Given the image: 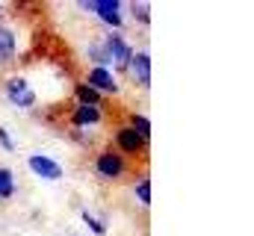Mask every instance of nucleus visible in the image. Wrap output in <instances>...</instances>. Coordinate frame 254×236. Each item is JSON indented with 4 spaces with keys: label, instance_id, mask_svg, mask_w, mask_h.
I'll return each instance as SVG.
<instances>
[{
    "label": "nucleus",
    "instance_id": "nucleus-18",
    "mask_svg": "<svg viewBox=\"0 0 254 236\" xmlns=\"http://www.w3.org/2000/svg\"><path fill=\"white\" fill-rule=\"evenodd\" d=\"M80 219H83V222H86V225H89V228H92V231H95L98 236H104V231H107V228H104V222H98V219H95L92 213H83Z\"/></svg>",
    "mask_w": 254,
    "mask_h": 236
},
{
    "label": "nucleus",
    "instance_id": "nucleus-7",
    "mask_svg": "<svg viewBox=\"0 0 254 236\" xmlns=\"http://www.w3.org/2000/svg\"><path fill=\"white\" fill-rule=\"evenodd\" d=\"M92 15H98L101 24H107L110 30H122L125 27V3L122 0H95L92 3Z\"/></svg>",
    "mask_w": 254,
    "mask_h": 236
},
{
    "label": "nucleus",
    "instance_id": "nucleus-8",
    "mask_svg": "<svg viewBox=\"0 0 254 236\" xmlns=\"http://www.w3.org/2000/svg\"><path fill=\"white\" fill-rule=\"evenodd\" d=\"M21 54V42H18V30L12 24L0 21V68L15 65V59Z\"/></svg>",
    "mask_w": 254,
    "mask_h": 236
},
{
    "label": "nucleus",
    "instance_id": "nucleus-9",
    "mask_svg": "<svg viewBox=\"0 0 254 236\" xmlns=\"http://www.w3.org/2000/svg\"><path fill=\"white\" fill-rule=\"evenodd\" d=\"M83 83L92 86L98 95H119V80H116L113 68H89Z\"/></svg>",
    "mask_w": 254,
    "mask_h": 236
},
{
    "label": "nucleus",
    "instance_id": "nucleus-19",
    "mask_svg": "<svg viewBox=\"0 0 254 236\" xmlns=\"http://www.w3.org/2000/svg\"><path fill=\"white\" fill-rule=\"evenodd\" d=\"M3 12H6V6H3V3H0V18H3Z\"/></svg>",
    "mask_w": 254,
    "mask_h": 236
},
{
    "label": "nucleus",
    "instance_id": "nucleus-6",
    "mask_svg": "<svg viewBox=\"0 0 254 236\" xmlns=\"http://www.w3.org/2000/svg\"><path fill=\"white\" fill-rule=\"evenodd\" d=\"M27 169H30V175L42 177V180H63L65 175L63 163L57 157H48V154H30L27 157Z\"/></svg>",
    "mask_w": 254,
    "mask_h": 236
},
{
    "label": "nucleus",
    "instance_id": "nucleus-14",
    "mask_svg": "<svg viewBox=\"0 0 254 236\" xmlns=\"http://www.w3.org/2000/svg\"><path fill=\"white\" fill-rule=\"evenodd\" d=\"M18 192V180L9 166H0V201H12Z\"/></svg>",
    "mask_w": 254,
    "mask_h": 236
},
{
    "label": "nucleus",
    "instance_id": "nucleus-15",
    "mask_svg": "<svg viewBox=\"0 0 254 236\" xmlns=\"http://www.w3.org/2000/svg\"><path fill=\"white\" fill-rule=\"evenodd\" d=\"M127 127H130L136 136H142L145 142H151V118L145 116V113H130V116H127Z\"/></svg>",
    "mask_w": 254,
    "mask_h": 236
},
{
    "label": "nucleus",
    "instance_id": "nucleus-2",
    "mask_svg": "<svg viewBox=\"0 0 254 236\" xmlns=\"http://www.w3.org/2000/svg\"><path fill=\"white\" fill-rule=\"evenodd\" d=\"M127 172H130V163H127L119 151H113V148H104V151L95 157V175L101 177V180L116 183V180H122Z\"/></svg>",
    "mask_w": 254,
    "mask_h": 236
},
{
    "label": "nucleus",
    "instance_id": "nucleus-17",
    "mask_svg": "<svg viewBox=\"0 0 254 236\" xmlns=\"http://www.w3.org/2000/svg\"><path fill=\"white\" fill-rule=\"evenodd\" d=\"M0 148H3V151H9V154L18 148V145H15V139H12V133H9L6 127H0Z\"/></svg>",
    "mask_w": 254,
    "mask_h": 236
},
{
    "label": "nucleus",
    "instance_id": "nucleus-20",
    "mask_svg": "<svg viewBox=\"0 0 254 236\" xmlns=\"http://www.w3.org/2000/svg\"><path fill=\"white\" fill-rule=\"evenodd\" d=\"M74 236H77V234H74Z\"/></svg>",
    "mask_w": 254,
    "mask_h": 236
},
{
    "label": "nucleus",
    "instance_id": "nucleus-10",
    "mask_svg": "<svg viewBox=\"0 0 254 236\" xmlns=\"http://www.w3.org/2000/svg\"><path fill=\"white\" fill-rule=\"evenodd\" d=\"M68 121H71V127H74V130L101 127V124H104V110H101V107H80V104H77V107L71 110Z\"/></svg>",
    "mask_w": 254,
    "mask_h": 236
},
{
    "label": "nucleus",
    "instance_id": "nucleus-13",
    "mask_svg": "<svg viewBox=\"0 0 254 236\" xmlns=\"http://www.w3.org/2000/svg\"><path fill=\"white\" fill-rule=\"evenodd\" d=\"M125 12L133 15V24H139V27H148L151 24V3L148 0H130L125 6Z\"/></svg>",
    "mask_w": 254,
    "mask_h": 236
},
{
    "label": "nucleus",
    "instance_id": "nucleus-12",
    "mask_svg": "<svg viewBox=\"0 0 254 236\" xmlns=\"http://www.w3.org/2000/svg\"><path fill=\"white\" fill-rule=\"evenodd\" d=\"M74 101H77L80 107H101V104H104V95H98L92 86H86V83L80 80V83H74Z\"/></svg>",
    "mask_w": 254,
    "mask_h": 236
},
{
    "label": "nucleus",
    "instance_id": "nucleus-4",
    "mask_svg": "<svg viewBox=\"0 0 254 236\" xmlns=\"http://www.w3.org/2000/svg\"><path fill=\"white\" fill-rule=\"evenodd\" d=\"M113 145H116L113 151H119L125 160H127V157H142V154L148 151V142H145L142 136H136L127 124H122V127L113 133Z\"/></svg>",
    "mask_w": 254,
    "mask_h": 236
},
{
    "label": "nucleus",
    "instance_id": "nucleus-11",
    "mask_svg": "<svg viewBox=\"0 0 254 236\" xmlns=\"http://www.w3.org/2000/svg\"><path fill=\"white\" fill-rule=\"evenodd\" d=\"M86 59L92 62V68H113V62H110V51H107L104 39H92V42L86 45Z\"/></svg>",
    "mask_w": 254,
    "mask_h": 236
},
{
    "label": "nucleus",
    "instance_id": "nucleus-1",
    "mask_svg": "<svg viewBox=\"0 0 254 236\" xmlns=\"http://www.w3.org/2000/svg\"><path fill=\"white\" fill-rule=\"evenodd\" d=\"M104 39V45H107V51H110V62H113V74L116 71H122L125 74L127 62H130V57H133V42L125 36V30H110L107 36H101Z\"/></svg>",
    "mask_w": 254,
    "mask_h": 236
},
{
    "label": "nucleus",
    "instance_id": "nucleus-5",
    "mask_svg": "<svg viewBox=\"0 0 254 236\" xmlns=\"http://www.w3.org/2000/svg\"><path fill=\"white\" fill-rule=\"evenodd\" d=\"M125 71L139 89H148L151 86V51L148 48H136Z\"/></svg>",
    "mask_w": 254,
    "mask_h": 236
},
{
    "label": "nucleus",
    "instance_id": "nucleus-16",
    "mask_svg": "<svg viewBox=\"0 0 254 236\" xmlns=\"http://www.w3.org/2000/svg\"><path fill=\"white\" fill-rule=\"evenodd\" d=\"M133 195H136V201L142 204V207H148L151 204V177L142 175L136 183H133Z\"/></svg>",
    "mask_w": 254,
    "mask_h": 236
},
{
    "label": "nucleus",
    "instance_id": "nucleus-3",
    "mask_svg": "<svg viewBox=\"0 0 254 236\" xmlns=\"http://www.w3.org/2000/svg\"><path fill=\"white\" fill-rule=\"evenodd\" d=\"M3 95H6V101H9L12 107H18V110H33V107L39 104V95H36V89L30 86L27 77H9V80L3 83Z\"/></svg>",
    "mask_w": 254,
    "mask_h": 236
}]
</instances>
